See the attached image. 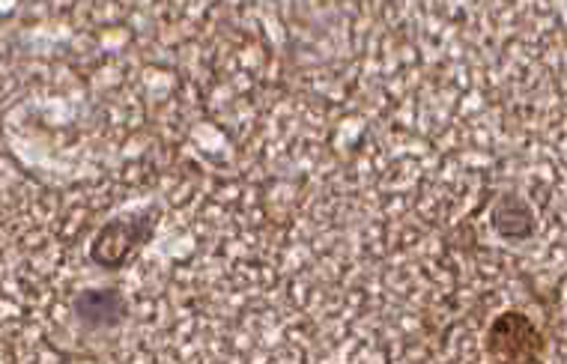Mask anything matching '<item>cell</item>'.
Listing matches in <instances>:
<instances>
[{
    "label": "cell",
    "mask_w": 567,
    "mask_h": 364,
    "mask_svg": "<svg viewBox=\"0 0 567 364\" xmlns=\"http://www.w3.org/2000/svg\"><path fill=\"white\" fill-rule=\"evenodd\" d=\"M158 209H141V212H126L105 221L99 227V233L90 242V263H96L105 272H117L128 267L135 254H141L150 246V239L156 233Z\"/></svg>",
    "instance_id": "cell-1"
},
{
    "label": "cell",
    "mask_w": 567,
    "mask_h": 364,
    "mask_svg": "<svg viewBox=\"0 0 567 364\" xmlns=\"http://www.w3.org/2000/svg\"><path fill=\"white\" fill-rule=\"evenodd\" d=\"M484 353L496 364H538L547 353V337L523 311H505L489 323Z\"/></svg>",
    "instance_id": "cell-2"
},
{
    "label": "cell",
    "mask_w": 567,
    "mask_h": 364,
    "mask_svg": "<svg viewBox=\"0 0 567 364\" xmlns=\"http://www.w3.org/2000/svg\"><path fill=\"white\" fill-rule=\"evenodd\" d=\"M72 314L84 329L105 332L126 320L128 302L117 287H87L72 299Z\"/></svg>",
    "instance_id": "cell-3"
},
{
    "label": "cell",
    "mask_w": 567,
    "mask_h": 364,
    "mask_svg": "<svg viewBox=\"0 0 567 364\" xmlns=\"http://www.w3.org/2000/svg\"><path fill=\"white\" fill-rule=\"evenodd\" d=\"M489 225L499 233L505 242H526V239L535 237V212L528 207L526 200L517 195V191H505L496 200V207L489 212Z\"/></svg>",
    "instance_id": "cell-4"
}]
</instances>
